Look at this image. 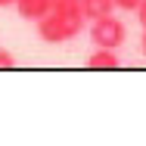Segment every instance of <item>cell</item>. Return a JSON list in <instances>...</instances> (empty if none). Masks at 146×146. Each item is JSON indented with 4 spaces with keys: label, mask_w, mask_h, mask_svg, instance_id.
Here are the masks:
<instances>
[{
    "label": "cell",
    "mask_w": 146,
    "mask_h": 146,
    "mask_svg": "<svg viewBox=\"0 0 146 146\" xmlns=\"http://www.w3.org/2000/svg\"><path fill=\"white\" fill-rule=\"evenodd\" d=\"M34 28H37V37L47 40V44H65V40H72L75 34H81L84 22H72V19H62L56 13H47L44 19L34 22Z\"/></svg>",
    "instance_id": "obj_2"
},
{
    "label": "cell",
    "mask_w": 146,
    "mask_h": 146,
    "mask_svg": "<svg viewBox=\"0 0 146 146\" xmlns=\"http://www.w3.org/2000/svg\"><path fill=\"white\" fill-rule=\"evenodd\" d=\"M13 6H16L19 16L28 19V22H37V19H44V16L50 13V0H16Z\"/></svg>",
    "instance_id": "obj_3"
},
{
    "label": "cell",
    "mask_w": 146,
    "mask_h": 146,
    "mask_svg": "<svg viewBox=\"0 0 146 146\" xmlns=\"http://www.w3.org/2000/svg\"><path fill=\"white\" fill-rule=\"evenodd\" d=\"M81 9H84V19L90 22V19L115 13V0H81Z\"/></svg>",
    "instance_id": "obj_5"
},
{
    "label": "cell",
    "mask_w": 146,
    "mask_h": 146,
    "mask_svg": "<svg viewBox=\"0 0 146 146\" xmlns=\"http://www.w3.org/2000/svg\"><path fill=\"white\" fill-rule=\"evenodd\" d=\"M140 50H143V56H146V28H143V37H140Z\"/></svg>",
    "instance_id": "obj_10"
},
{
    "label": "cell",
    "mask_w": 146,
    "mask_h": 146,
    "mask_svg": "<svg viewBox=\"0 0 146 146\" xmlns=\"http://www.w3.org/2000/svg\"><path fill=\"white\" fill-rule=\"evenodd\" d=\"M13 65H16V56L6 47H0V68H13Z\"/></svg>",
    "instance_id": "obj_7"
},
{
    "label": "cell",
    "mask_w": 146,
    "mask_h": 146,
    "mask_svg": "<svg viewBox=\"0 0 146 146\" xmlns=\"http://www.w3.org/2000/svg\"><path fill=\"white\" fill-rule=\"evenodd\" d=\"M87 65L90 68H118V56H115V50L96 47V50L87 56Z\"/></svg>",
    "instance_id": "obj_6"
},
{
    "label": "cell",
    "mask_w": 146,
    "mask_h": 146,
    "mask_svg": "<svg viewBox=\"0 0 146 146\" xmlns=\"http://www.w3.org/2000/svg\"><path fill=\"white\" fill-rule=\"evenodd\" d=\"M127 37V28L124 22L115 19L112 13L109 16H100V19H90V40L93 47H106V50H118Z\"/></svg>",
    "instance_id": "obj_1"
},
{
    "label": "cell",
    "mask_w": 146,
    "mask_h": 146,
    "mask_svg": "<svg viewBox=\"0 0 146 146\" xmlns=\"http://www.w3.org/2000/svg\"><path fill=\"white\" fill-rule=\"evenodd\" d=\"M16 0H0V9H6V6H13Z\"/></svg>",
    "instance_id": "obj_11"
},
{
    "label": "cell",
    "mask_w": 146,
    "mask_h": 146,
    "mask_svg": "<svg viewBox=\"0 0 146 146\" xmlns=\"http://www.w3.org/2000/svg\"><path fill=\"white\" fill-rule=\"evenodd\" d=\"M134 13H137V19H140V25L146 28V0H140V6H137Z\"/></svg>",
    "instance_id": "obj_9"
},
{
    "label": "cell",
    "mask_w": 146,
    "mask_h": 146,
    "mask_svg": "<svg viewBox=\"0 0 146 146\" xmlns=\"http://www.w3.org/2000/svg\"><path fill=\"white\" fill-rule=\"evenodd\" d=\"M50 13H56L62 19H72V22H87L84 9H81V0H50Z\"/></svg>",
    "instance_id": "obj_4"
},
{
    "label": "cell",
    "mask_w": 146,
    "mask_h": 146,
    "mask_svg": "<svg viewBox=\"0 0 146 146\" xmlns=\"http://www.w3.org/2000/svg\"><path fill=\"white\" fill-rule=\"evenodd\" d=\"M140 6V0H115V9H124V13H134Z\"/></svg>",
    "instance_id": "obj_8"
}]
</instances>
